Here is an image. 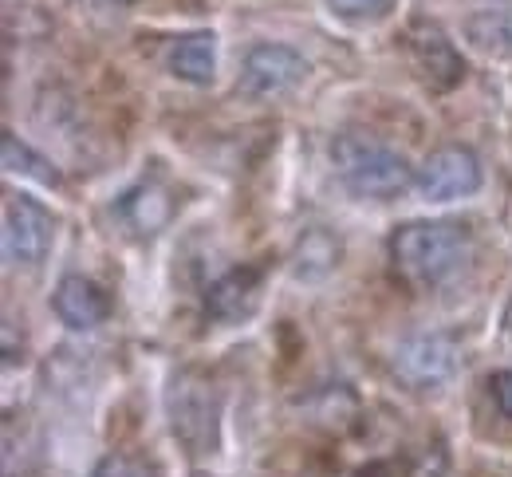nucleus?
Listing matches in <instances>:
<instances>
[{
	"instance_id": "7ed1b4c3",
	"label": "nucleus",
	"mask_w": 512,
	"mask_h": 477,
	"mask_svg": "<svg viewBox=\"0 0 512 477\" xmlns=\"http://www.w3.org/2000/svg\"><path fill=\"white\" fill-rule=\"evenodd\" d=\"M170 422L193 454H209L217 442V391L197 375H178L170 387Z\"/></svg>"
},
{
	"instance_id": "f3484780",
	"label": "nucleus",
	"mask_w": 512,
	"mask_h": 477,
	"mask_svg": "<svg viewBox=\"0 0 512 477\" xmlns=\"http://www.w3.org/2000/svg\"><path fill=\"white\" fill-rule=\"evenodd\" d=\"M489 391H493L497 410H501L505 418H512V371H497V375L489 379Z\"/></svg>"
},
{
	"instance_id": "a211bd4d",
	"label": "nucleus",
	"mask_w": 512,
	"mask_h": 477,
	"mask_svg": "<svg viewBox=\"0 0 512 477\" xmlns=\"http://www.w3.org/2000/svg\"><path fill=\"white\" fill-rule=\"evenodd\" d=\"M359 477H390V470L386 466H371V470H363Z\"/></svg>"
},
{
	"instance_id": "4468645a",
	"label": "nucleus",
	"mask_w": 512,
	"mask_h": 477,
	"mask_svg": "<svg viewBox=\"0 0 512 477\" xmlns=\"http://www.w3.org/2000/svg\"><path fill=\"white\" fill-rule=\"evenodd\" d=\"M4 166H8L12 174H28V178H36V182H44V186L60 182V174H56L40 154H32V146H24L16 135H4Z\"/></svg>"
},
{
	"instance_id": "f8f14e48",
	"label": "nucleus",
	"mask_w": 512,
	"mask_h": 477,
	"mask_svg": "<svg viewBox=\"0 0 512 477\" xmlns=\"http://www.w3.org/2000/svg\"><path fill=\"white\" fill-rule=\"evenodd\" d=\"M217 68V44H213V32H190L174 44L170 52V71L186 83H209Z\"/></svg>"
},
{
	"instance_id": "39448f33",
	"label": "nucleus",
	"mask_w": 512,
	"mask_h": 477,
	"mask_svg": "<svg viewBox=\"0 0 512 477\" xmlns=\"http://www.w3.org/2000/svg\"><path fill=\"white\" fill-rule=\"evenodd\" d=\"M304 75H308V64L300 52H292L284 44H256L241 68V91L249 99H276V95L292 91Z\"/></svg>"
},
{
	"instance_id": "9d476101",
	"label": "nucleus",
	"mask_w": 512,
	"mask_h": 477,
	"mask_svg": "<svg viewBox=\"0 0 512 477\" xmlns=\"http://www.w3.org/2000/svg\"><path fill=\"white\" fill-rule=\"evenodd\" d=\"M170 198H166V190L158 186V182H138L134 190L123 194V202H119V213H123V221H127L134 233H142V237H150V233H158L166 221H170Z\"/></svg>"
},
{
	"instance_id": "2eb2a0df",
	"label": "nucleus",
	"mask_w": 512,
	"mask_h": 477,
	"mask_svg": "<svg viewBox=\"0 0 512 477\" xmlns=\"http://www.w3.org/2000/svg\"><path fill=\"white\" fill-rule=\"evenodd\" d=\"M95 477H154V470L146 466V462H138V458H127V454H115V458H107Z\"/></svg>"
},
{
	"instance_id": "1a4fd4ad",
	"label": "nucleus",
	"mask_w": 512,
	"mask_h": 477,
	"mask_svg": "<svg viewBox=\"0 0 512 477\" xmlns=\"http://www.w3.org/2000/svg\"><path fill=\"white\" fill-rule=\"evenodd\" d=\"M414 60H418V71L426 75L430 87H453L465 75L457 52H453V44H449L438 28H426V32L414 36Z\"/></svg>"
},
{
	"instance_id": "0eeeda50",
	"label": "nucleus",
	"mask_w": 512,
	"mask_h": 477,
	"mask_svg": "<svg viewBox=\"0 0 512 477\" xmlns=\"http://www.w3.org/2000/svg\"><path fill=\"white\" fill-rule=\"evenodd\" d=\"M457 363V347L442 332H418L394 347V371L410 383V387H438L453 375Z\"/></svg>"
},
{
	"instance_id": "6e6552de",
	"label": "nucleus",
	"mask_w": 512,
	"mask_h": 477,
	"mask_svg": "<svg viewBox=\"0 0 512 477\" xmlns=\"http://www.w3.org/2000/svg\"><path fill=\"white\" fill-rule=\"evenodd\" d=\"M52 304H56V316L64 320L71 332H91V328H99V324L107 320V312H111L107 292H103L95 280H87V276H64Z\"/></svg>"
},
{
	"instance_id": "dca6fc26",
	"label": "nucleus",
	"mask_w": 512,
	"mask_h": 477,
	"mask_svg": "<svg viewBox=\"0 0 512 477\" xmlns=\"http://www.w3.org/2000/svg\"><path fill=\"white\" fill-rule=\"evenodd\" d=\"M327 4L347 20H371V16H383L390 0H327Z\"/></svg>"
},
{
	"instance_id": "20e7f679",
	"label": "nucleus",
	"mask_w": 512,
	"mask_h": 477,
	"mask_svg": "<svg viewBox=\"0 0 512 477\" xmlns=\"http://www.w3.org/2000/svg\"><path fill=\"white\" fill-rule=\"evenodd\" d=\"M56 221L28 194H16L4 205V257L12 265H40L52 249Z\"/></svg>"
},
{
	"instance_id": "ddd939ff",
	"label": "nucleus",
	"mask_w": 512,
	"mask_h": 477,
	"mask_svg": "<svg viewBox=\"0 0 512 477\" xmlns=\"http://www.w3.org/2000/svg\"><path fill=\"white\" fill-rule=\"evenodd\" d=\"M465 36H469V40H473L481 52L509 56V52H512V8H489V12L469 16Z\"/></svg>"
},
{
	"instance_id": "f257e3e1",
	"label": "nucleus",
	"mask_w": 512,
	"mask_h": 477,
	"mask_svg": "<svg viewBox=\"0 0 512 477\" xmlns=\"http://www.w3.org/2000/svg\"><path fill=\"white\" fill-rule=\"evenodd\" d=\"M398 273L422 288H438L461 273L473 257V237L453 221H410L390 237Z\"/></svg>"
},
{
	"instance_id": "f03ea898",
	"label": "nucleus",
	"mask_w": 512,
	"mask_h": 477,
	"mask_svg": "<svg viewBox=\"0 0 512 477\" xmlns=\"http://www.w3.org/2000/svg\"><path fill=\"white\" fill-rule=\"evenodd\" d=\"M331 162L339 182L359 194V198H375V202H390L398 194L410 190L414 174L406 166V158L398 150H390L386 142L371 135H339L331 146Z\"/></svg>"
},
{
	"instance_id": "9b49d317",
	"label": "nucleus",
	"mask_w": 512,
	"mask_h": 477,
	"mask_svg": "<svg viewBox=\"0 0 512 477\" xmlns=\"http://www.w3.org/2000/svg\"><path fill=\"white\" fill-rule=\"evenodd\" d=\"M256 288H260V276L253 269H233L229 276H221L209 296H205V308L217 316V320H241L249 316L256 304Z\"/></svg>"
},
{
	"instance_id": "423d86ee",
	"label": "nucleus",
	"mask_w": 512,
	"mask_h": 477,
	"mask_svg": "<svg viewBox=\"0 0 512 477\" xmlns=\"http://www.w3.org/2000/svg\"><path fill=\"white\" fill-rule=\"evenodd\" d=\"M418 186L430 202H453V198H469L481 190V162L473 150L465 146H442L434 150L422 170H418Z\"/></svg>"
}]
</instances>
